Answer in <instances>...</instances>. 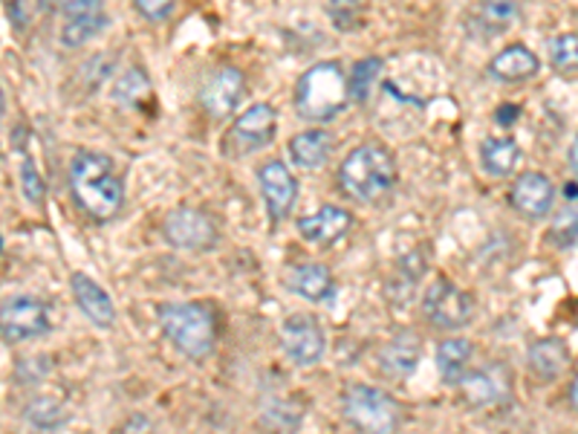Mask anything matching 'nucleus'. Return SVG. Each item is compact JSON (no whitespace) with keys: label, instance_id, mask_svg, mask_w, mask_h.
<instances>
[{"label":"nucleus","instance_id":"38","mask_svg":"<svg viewBox=\"0 0 578 434\" xmlns=\"http://www.w3.org/2000/svg\"><path fill=\"white\" fill-rule=\"evenodd\" d=\"M3 114H7V96L0 90V119H3Z\"/></svg>","mask_w":578,"mask_h":434},{"label":"nucleus","instance_id":"26","mask_svg":"<svg viewBox=\"0 0 578 434\" xmlns=\"http://www.w3.org/2000/svg\"><path fill=\"white\" fill-rule=\"evenodd\" d=\"M148 90H151V81H148V76H144L139 67H133V70H128L122 79L116 81L113 99L119 101V105H139V101L148 96Z\"/></svg>","mask_w":578,"mask_h":434},{"label":"nucleus","instance_id":"20","mask_svg":"<svg viewBox=\"0 0 578 434\" xmlns=\"http://www.w3.org/2000/svg\"><path fill=\"white\" fill-rule=\"evenodd\" d=\"M538 70H541V61H538V56H535L529 47H524V43H512V47H506L504 52H498V56L491 58V65H489L491 76H495L498 81H506V85L532 79Z\"/></svg>","mask_w":578,"mask_h":434},{"label":"nucleus","instance_id":"16","mask_svg":"<svg viewBox=\"0 0 578 434\" xmlns=\"http://www.w3.org/2000/svg\"><path fill=\"white\" fill-rule=\"evenodd\" d=\"M72 298H76V307L87 316V322L101 331H110L116 325V304L110 298V293L101 284H96L90 275L72 273L70 278Z\"/></svg>","mask_w":578,"mask_h":434},{"label":"nucleus","instance_id":"30","mask_svg":"<svg viewBox=\"0 0 578 434\" xmlns=\"http://www.w3.org/2000/svg\"><path fill=\"white\" fill-rule=\"evenodd\" d=\"M21 148V145H18ZM21 186H23V195L32 206H41L43 197H47V188H43V177L38 171L36 159L29 157L27 151L21 148Z\"/></svg>","mask_w":578,"mask_h":434},{"label":"nucleus","instance_id":"4","mask_svg":"<svg viewBox=\"0 0 578 434\" xmlns=\"http://www.w3.org/2000/svg\"><path fill=\"white\" fill-rule=\"evenodd\" d=\"M159 327L166 333L182 356L188 359H206L217 345L215 313L206 304L195 302H168L159 304Z\"/></svg>","mask_w":578,"mask_h":434},{"label":"nucleus","instance_id":"22","mask_svg":"<svg viewBox=\"0 0 578 434\" xmlns=\"http://www.w3.org/2000/svg\"><path fill=\"white\" fill-rule=\"evenodd\" d=\"M570 362V351L561 339H538L529 347V371L544 383H552L564 374Z\"/></svg>","mask_w":578,"mask_h":434},{"label":"nucleus","instance_id":"31","mask_svg":"<svg viewBox=\"0 0 578 434\" xmlns=\"http://www.w3.org/2000/svg\"><path fill=\"white\" fill-rule=\"evenodd\" d=\"M27 417H29V423L38 428H56L64 423L67 414L61 412V403L43 397V400H36V403H32V408L27 412Z\"/></svg>","mask_w":578,"mask_h":434},{"label":"nucleus","instance_id":"29","mask_svg":"<svg viewBox=\"0 0 578 434\" xmlns=\"http://www.w3.org/2000/svg\"><path fill=\"white\" fill-rule=\"evenodd\" d=\"M549 61L558 72H576L578 70V36H558L549 41Z\"/></svg>","mask_w":578,"mask_h":434},{"label":"nucleus","instance_id":"32","mask_svg":"<svg viewBox=\"0 0 578 434\" xmlns=\"http://www.w3.org/2000/svg\"><path fill=\"white\" fill-rule=\"evenodd\" d=\"M327 12H330V21L339 29H353L359 27L361 21L365 0H330V3H327Z\"/></svg>","mask_w":578,"mask_h":434},{"label":"nucleus","instance_id":"33","mask_svg":"<svg viewBox=\"0 0 578 434\" xmlns=\"http://www.w3.org/2000/svg\"><path fill=\"white\" fill-rule=\"evenodd\" d=\"M133 7L142 12V18L148 21H166L168 14L173 12V0H133Z\"/></svg>","mask_w":578,"mask_h":434},{"label":"nucleus","instance_id":"2","mask_svg":"<svg viewBox=\"0 0 578 434\" xmlns=\"http://www.w3.org/2000/svg\"><path fill=\"white\" fill-rule=\"evenodd\" d=\"M397 186V159L382 145H359L339 166L341 195L356 203L373 206Z\"/></svg>","mask_w":578,"mask_h":434},{"label":"nucleus","instance_id":"37","mask_svg":"<svg viewBox=\"0 0 578 434\" xmlns=\"http://www.w3.org/2000/svg\"><path fill=\"white\" fill-rule=\"evenodd\" d=\"M570 403H572V408L578 412V376L572 379V385H570Z\"/></svg>","mask_w":578,"mask_h":434},{"label":"nucleus","instance_id":"14","mask_svg":"<svg viewBox=\"0 0 578 434\" xmlns=\"http://www.w3.org/2000/svg\"><path fill=\"white\" fill-rule=\"evenodd\" d=\"M509 203L520 217L527 220H544L556 206V186L547 174L527 171L509 188Z\"/></svg>","mask_w":578,"mask_h":434},{"label":"nucleus","instance_id":"28","mask_svg":"<svg viewBox=\"0 0 578 434\" xmlns=\"http://www.w3.org/2000/svg\"><path fill=\"white\" fill-rule=\"evenodd\" d=\"M549 238L556 240L561 249L567 246H578V203H567L561 211L552 220V229H549Z\"/></svg>","mask_w":578,"mask_h":434},{"label":"nucleus","instance_id":"11","mask_svg":"<svg viewBox=\"0 0 578 434\" xmlns=\"http://www.w3.org/2000/svg\"><path fill=\"white\" fill-rule=\"evenodd\" d=\"M258 186H260V197H263V206H267L269 220H272V224H283V220L292 215L298 200V180L292 177L287 162L272 159V162H267V166H260Z\"/></svg>","mask_w":578,"mask_h":434},{"label":"nucleus","instance_id":"8","mask_svg":"<svg viewBox=\"0 0 578 434\" xmlns=\"http://www.w3.org/2000/svg\"><path fill=\"white\" fill-rule=\"evenodd\" d=\"M162 235L177 249H188V253H206L215 249L217 244V224L215 217L206 215L202 209H191V206H180L166 217L162 224Z\"/></svg>","mask_w":578,"mask_h":434},{"label":"nucleus","instance_id":"7","mask_svg":"<svg viewBox=\"0 0 578 434\" xmlns=\"http://www.w3.org/2000/svg\"><path fill=\"white\" fill-rule=\"evenodd\" d=\"M50 331V310L36 296H12L0 302V336L7 342L38 339Z\"/></svg>","mask_w":578,"mask_h":434},{"label":"nucleus","instance_id":"6","mask_svg":"<svg viewBox=\"0 0 578 434\" xmlns=\"http://www.w3.org/2000/svg\"><path fill=\"white\" fill-rule=\"evenodd\" d=\"M422 313L440 331H460L475 316V302L466 289H460L448 278H437L422 298Z\"/></svg>","mask_w":578,"mask_h":434},{"label":"nucleus","instance_id":"17","mask_svg":"<svg viewBox=\"0 0 578 434\" xmlns=\"http://www.w3.org/2000/svg\"><path fill=\"white\" fill-rule=\"evenodd\" d=\"M460 388L471 405H498L509 397V374L504 365L469 371L462 376Z\"/></svg>","mask_w":578,"mask_h":434},{"label":"nucleus","instance_id":"27","mask_svg":"<svg viewBox=\"0 0 578 434\" xmlns=\"http://www.w3.org/2000/svg\"><path fill=\"white\" fill-rule=\"evenodd\" d=\"M379 72H382V58H365V61H359L353 67V79H347L350 81V99L368 101Z\"/></svg>","mask_w":578,"mask_h":434},{"label":"nucleus","instance_id":"35","mask_svg":"<svg viewBox=\"0 0 578 434\" xmlns=\"http://www.w3.org/2000/svg\"><path fill=\"white\" fill-rule=\"evenodd\" d=\"M518 116H520L518 105H504V108H500L498 114H495V119H498L500 125H512L515 119H518Z\"/></svg>","mask_w":578,"mask_h":434},{"label":"nucleus","instance_id":"5","mask_svg":"<svg viewBox=\"0 0 578 434\" xmlns=\"http://www.w3.org/2000/svg\"><path fill=\"white\" fill-rule=\"evenodd\" d=\"M345 420L359 432L390 434L402 426V408L385 388L373 385H350L341 397Z\"/></svg>","mask_w":578,"mask_h":434},{"label":"nucleus","instance_id":"23","mask_svg":"<svg viewBox=\"0 0 578 434\" xmlns=\"http://www.w3.org/2000/svg\"><path fill=\"white\" fill-rule=\"evenodd\" d=\"M520 162V145L512 137H489L480 145V166L491 177H509Z\"/></svg>","mask_w":578,"mask_h":434},{"label":"nucleus","instance_id":"21","mask_svg":"<svg viewBox=\"0 0 578 434\" xmlns=\"http://www.w3.org/2000/svg\"><path fill=\"white\" fill-rule=\"evenodd\" d=\"M471 356H475V345L469 339H446L437 347V371L446 385H460L462 376L469 374Z\"/></svg>","mask_w":578,"mask_h":434},{"label":"nucleus","instance_id":"25","mask_svg":"<svg viewBox=\"0 0 578 434\" xmlns=\"http://www.w3.org/2000/svg\"><path fill=\"white\" fill-rule=\"evenodd\" d=\"M518 18V7L512 0H480L475 9V27L480 29V36H500L512 27Z\"/></svg>","mask_w":578,"mask_h":434},{"label":"nucleus","instance_id":"36","mask_svg":"<svg viewBox=\"0 0 578 434\" xmlns=\"http://www.w3.org/2000/svg\"><path fill=\"white\" fill-rule=\"evenodd\" d=\"M570 171L578 177V137L572 139V145H570Z\"/></svg>","mask_w":578,"mask_h":434},{"label":"nucleus","instance_id":"19","mask_svg":"<svg viewBox=\"0 0 578 434\" xmlns=\"http://www.w3.org/2000/svg\"><path fill=\"white\" fill-rule=\"evenodd\" d=\"M336 139L327 130H303L298 137L289 139V159L303 171H318L325 168L332 157Z\"/></svg>","mask_w":578,"mask_h":434},{"label":"nucleus","instance_id":"24","mask_svg":"<svg viewBox=\"0 0 578 434\" xmlns=\"http://www.w3.org/2000/svg\"><path fill=\"white\" fill-rule=\"evenodd\" d=\"M419 362V342L413 333H405V336H397L379 354V368L385 371L388 376H405L411 374L417 368Z\"/></svg>","mask_w":578,"mask_h":434},{"label":"nucleus","instance_id":"9","mask_svg":"<svg viewBox=\"0 0 578 434\" xmlns=\"http://www.w3.org/2000/svg\"><path fill=\"white\" fill-rule=\"evenodd\" d=\"M275 130H278V114H275L272 105L260 101V105H252L243 116L235 119L223 148L231 157H243V154L260 151V148H267V145L272 142Z\"/></svg>","mask_w":578,"mask_h":434},{"label":"nucleus","instance_id":"13","mask_svg":"<svg viewBox=\"0 0 578 434\" xmlns=\"http://www.w3.org/2000/svg\"><path fill=\"white\" fill-rule=\"evenodd\" d=\"M58 9L64 18V27H61L64 47H81L108 27L104 0H58Z\"/></svg>","mask_w":578,"mask_h":434},{"label":"nucleus","instance_id":"10","mask_svg":"<svg viewBox=\"0 0 578 434\" xmlns=\"http://www.w3.org/2000/svg\"><path fill=\"white\" fill-rule=\"evenodd\" d=\"M281 347L283 354L289 356V362H296L298 368H310L325 359L327 339L325 331L318 325L316 316H307V313H296L289 316L281 325Z\"/></svg>","mask_w":578,"mask_h":434},{"label":"nucleus","instance_id":"1","mask_svg":"<svg viewBox=\"0 0 578 434\" xmlns=\"http://www.w3.org/2000/svg\"><path fill=\"white\" fill-rule=\"evenodd\" d=\"M72 200L96 224H110L124 209V183L113 159L96 151H79L70 162Z\"/></svg>","mask_w":578,"mask_h":434},{"label":"nucleus","instance_id":"12","mask_svg":"<svg viewBox=\"0 0 578 434\" xmlns=\"http://www.w3.org/2000/svg\"><path fill=\"white\" fill-rule=\"evenodd\" d=\"M246 96L243 72L235 67H217L209 72V79L202 81L200 105L211 119H226L238 110V105Z\"/></svg>","mask_w":578,"mask_h":434},{"label":"nucleus","instance_id":"3","mask_svg":"<svg viewBox=\"0 0 578 434\" xmlns=\"http://www.w3.org/2000/svg\"><path fill=\"white\" fill-rule=\"evenodd\" d=\"M350 101V81L339 61H321L303 70L296 85V110L307 122H330Z\"/></svg>","mask_w":578,"mask_h":434},{"label":"nucleus","instance_id":"15","mask_svg":"<svg viewBox=\"0 0 578 434\" xmlns=\"http://www.w3.org/2000/svg\"><path fill=\"white\" fill-rule=\"evenodd\" d=\"M350 226H353V215L347 209H341V206L327 203V206H321L318 211L303 215L301 220H298V235H301L307 244L327 249V246L339 244L347 231H350Z\"/></svg>","mask_w":578,"mask_h":434},{"label":"nucleus","instance_id":"18","mask_svg":"<svg viewBox=\"0 0 578 434\" xmlns=\"http://www.w3.org/2000/svg\"><path fill=\"white\" fill-rule=\"evenodd\" d=\"M289 289L301 296L303 302L325 304L336 296V278H332L330 269L325 264H298V267L289 269Z\"/></svg>","mask_w":578,"mask_h":434},{"label":"nucleus","instance_id":"34","mask_svg":"<svg viewBox=\"0 0 578 434\" xmlns=\"http://www.w3.org/2000/svg\"><path fill=\"white\" fill-rule=\"evenodd\" d=\"M7 9H9V21L14 27H27V12L21 9V0H7Z\"/></svg>","mask_w":578,"mask_h":434}]
</instances>
